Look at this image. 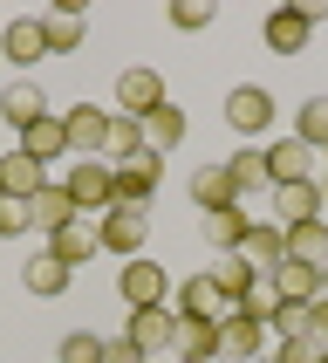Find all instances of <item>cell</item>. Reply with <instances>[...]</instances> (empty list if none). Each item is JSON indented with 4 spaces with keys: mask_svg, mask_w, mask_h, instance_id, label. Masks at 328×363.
I'll return each mask as SVG.
<instances>
[{
    "mask_svg": "<svg viewBox=\"0 0 328 363\" xmlns=\"http://www.w3.org/2000/svg\"><path fill=\"white\" fill-rule=\"evenodd\" d=\"M294 138H301L308 151H328V96H308L301 110H294Z\"/></svg>",
    "mask_w": 328,
    "mask_h": 363,
    "instance_id": "obj_32",
    "label": "cell"
},
{
    "mask_svg": "<svg viewBox=\"0 0 328 363\" xmlns=\"http://www.w3.org/2000/svg\"><path fill=\"white\" fill-rule=\"evenodd\" d=\"M253 363H274V357H253Z\"/></svg>",
    "mask_w": 328,
    "mask_h": 363,
    "instance_id": "obj_43",
    "label": "cell"
},
{
    "mask_svg": "<svg viewBox=\"0 0 328 363\" xmlns=\"http://www.w3.org/2000/svg\"><path fill=\"white\" fill-rule=\"evenodd\" d=\"M322 363H328V350H322Z\"/></svg>",
    "mask_w": 328,
    "mask_h": 363,
    "instance_id": "obj_44",
    "label": "cell"
},
{
    "mask_svg": "<svg viewBox=\"0 0 328 363\" xmlns=\"http://www.w3.org/2000/svg\"><path fill=\"white\" fill-rule=\"evenodd\" d=\"M260 35L274 55H308V41H315V21L301 14V7H274V14L260 21Z\"/></svg>",
    "mask_w": 328,
    "mask_h": 363,
    "instance_id": "obj_8",
    "label": "cell"
},
{
    "mask_svg": "<svg viewBox=\"0 0 328 363\" xmlns=\"http://www.w3.org/2000/svg\"><path fill=\"white\" fill-rule=\"evenodd\" d=\"M164 103H171V96H164V76H158V69H123V76H117V110H123V117H151V110H164Z\"/></svg>",
    "mask_w": 328,
    "mask_h": 363,
    "instance_id": "obj_4",
    "label": "cell"
},
{
    "mask_svg": "<svg viewBox=\"0 0 328 363\" xmlns=\"http://www.w3.org/2000/svg\"><path fill=\"white\" fill-rule=\"evenodd\" d=\"M192 206H199V213L240 206V192H233V172H226V158H212V164H199V172H192Z\"/></svg>",
    "mask_w": 328,
    "mask_h": 363,
    "instance_id": "obj_14",
    "label": "cell"
},
{
    "mask_svg": "<svg viewBox=\"0 0 328 363\" xmlns=\"http://www.w3.org/2000/svg\"><path fill=\"white\" fill-rule=\"evenodd\" d=\"M117 288H123V302H130V308H158L171 281H164V267H158V261H144V254H137V261H123Z\"/></svg>",
    "mask_w": 328,
    "mask_h": 363,
    "instance_id": "obj_12",
    "label": "cell"
},
{
    "mask_svg": "<svg viewBox=\"0 0 328 363\" xmlns=\"http://www.w3.org/2000/svg\"><path fill=\"white\" fill-rule=\"evenodd\" d=\"M287 261H301V267H328V220L287 226Z\"/></svg>",
    "mask_w": 328,
    "mask_h": 363,
    "instance_id": "obj_27",
    "label": "cell"
},
{
    "mask_svg": "<svg viewBox=\"0 0 328 363\" xmlns=\"http://www.w3.org/2000/svg\"><path fill=\"white\" fill-rule=\"evenodd\" d=\"M178 144H184V110H178V103H164V110L144 117V151L164 158V151H178Z\"/></svg>",
    "mask_w": 328,
    "mask_h": 363,
    "instance_id": "obj_26",
    "label": "cell"
},
{
    "mask_svg": "<svg viewBox=\"0 0 328 363\" xmlns=\"http://www.w3.org/2000/svg\"><path fill=\"white\" fill-rule=\"evenodd\" d=\"M240 261H246V267H260V274H274V267L287 261V226H281V220H246Z\"/></svg>",
    "mask_w": 328,
    "mask_h": 363,
    "instance_id": "obj_6",
    "label": "cell"
},
{
    "mask_svg": "<svg viewBox=\"0 0 328 363\" xmlns=\"http://www.w3.org/2000/svg\"><path fill=\"white\" fill-rule=\"evenodd\" d=\"M219 357H240V363L266 357V323H253L246 308H226L219 315Z\"/></svg>",
    "mask_w": 328,
    "mask_h": 363,
    "instance_id": "obj_7",
    "label": "cell"
},
{
    "mask_svg": "<svg viewBox=\"0 0 328 363\" xmlns=\"http://www.w3.org/2000/svg\"><path fill=\"white\" fill-rule=\"evenodd\" d=\"M14 233H28V199H7L0 192V240H14Z\"/></svg>",
    "mask_w": 328,
    "mask_h": 363,
    "instance_id": "obj_37",
    "label": "cell"
},
{
    "mask_svg": "<svg viewBox=\"0 0 328 363\" xmlns=\"http://www.w3.org/2000/svg\"><path fill=\"white\" fill-rule=\"evenodd\" d=\"M158 172H164L158 151H137L130 164H117V206H151V192H158Z\"/></svg>",
    "mask_w": 328,
    "mask_h": 363,
    "instance_id": "obj_11",
    "label": "cell"
},
{
    "mask_svg": "<svg viewBox=\"0 0 328 363\" xmlns=\"http://www.w3.org/2000/svg\"><path fill=\"white\" fill-rule=\"evenodd\" d=\"M48 247H55L69 267H82V261H96V254H102V233H96V220H69Z\"/></svg>",
    "mask_w": 328,
    "mask_h": 363,
    "instance_id": "obj_24",
    "label": "cell"
},
{
    "mask_svg": "<svg viewBox=\"0 0 328 363\" xmlns=\"http://www.w3.org/2000/svg\"><path fill=\"white\" fill-rule=\"evenodd\" d=\"M41 185H48V172H41L28 151H0V192H7V199H35Z\"/></svg>",
    "mask_w": 328,
    "mask_h": 363,
    "instance_id": "obj_16",
    "label": "cell"
},
{
    "mask_svg": "<svg viewBox=\"0 0 328 363\" xmlns=\"http://www.w3.org/2000/svg\"><path fill=\"white\" fill-rule=\"evenodd\" d=\"M62 192L76 199V213H110L117 206V164H102V158H89V164H69V179H62Z\"/></svg>",
    "mask_w": 328,
    "mask_h": 363,
    "instance_id": "obj_1",
    "label": "cell"
},
{
    "mask_svg": "<svg viewBox=\"0 0 328 363\" xmlns=\"http://www.w3.org/2000/svg\"><path fill=\"white\" fill-rule=\"evenodd\" d=\"M226 172H233V192H240V199L274 185V179H266V151H260V144H240V151L226 158Z\"/></svg>",
    "mask_w": 328,
    "mask_h": 363,
    "instance_id": "obj_28",
    "label": "cell"
},
{
    "mask_svg": "<svg viewBox=\"0 0 328 363\" xmlns=\"http://www.w3.org/2000/svg\"><path fill=\"white\" fill-rule=\"evenodd\" d=\"M322 295H328V267H322Z\"/></svg>",
    "mask_w": 328,
    "mask_h": 363,
    "instance_id": "obj_41",
    "label": "cell"
},
{
    "mask_svg": "<svg viewBox=\"0 0 328 363\" xmlns=\"http://www.w3.org/2000/svg\"><path fill=\"white\" fill-rule=\"evenodd\" d=\"M0 55L20 62V69H35L41 55H48V35H41V14L35 21H7V35H0Z\"/></svg>",
    "mask_w": 328,
    "mask_h": 363,
    "instance_id": "obj_20",
    "label": "cell"
},
{
    "mask_svg": "<svg viewBox=\"0 0 328 363\" xmlns=\"http://www.w3.org/2000/svg\"><path fill=\"white\" fill-rule=\"evenodd\" d=\"M82 28H89V21H82L76 7H48V14H41V35H48V55H76V48H82Z\"/></svg>",
    "mask_w": 328,
    "mask_h": 363,
    "instance_id": "obj_25",
    "label": "cell"
},
{
    "mask_svg": "<svg viewBox=\"0 0 328 363\" xmlns=\"http://www.w3.org/2000/svg\"><path fill=\"white\" fill-rule=\"evenodd\" d=\"M171 28H184V35L212 28V0H171Z\"/></svg>",
    "mask_w": 328,
    "mask_h": 363,
    "instance_id": "obj_35",
    "label": "cell"
},
{
    "mask_svg": "<svg viewBox=\"0 0 328 363\" xmlns=\"http://www.w3.org/2000/svg\"><path fill=\"white\" fill-rule=\"evenodd\" d=\"M308 172H315V151H308L301 138H281L274 151H266V179L274 185H301Z\"/></svg>",
    "mask_w": 328,
    "mask_h": 363,
    "instance_id": "obj_21",
    "label": "cell"
},
{
    "mask_svg": "<svg viewBox=\"0 0 328 363\" xmlns=\"http://www.w3.org/2000/svg\"><path fill=\"white\" fill-rule=\"evenodd\" d=\"M96 233H102V254H123V261H137L144 240H151V206H110V213L96 220Z\"/></svg>",
    "mask_w": 328,
    "mask_h": 363,
    "instance_id": "obj_2",
    "label": "cell"
},
{
    "mask_svg": "<svg viewBox=\"0 0 328 363\" xmlns=\"http://www.w3.org/2000/svg\"><path fill=\"white\" fill-rule=\"evenodd\" d=\"M274 288H281V302H315V295H322V267L281 261V267H274Z\"/></svg>",
    "mask_w": 328,
    "mask_h": 363,
    "instance_id": "obj_31",
    "label": "cell"
},
{
    "mask_svg": "<svg viewBox=\"0 0 328 363\" xmlns=\"http://www.w3.org/2000/svg\"><path fill=\"white\" fill-rule=\"evenodd\" d=\"M274 363H322V350L308 336H287V343H274Z\"/></svg>",
    "mask_w": 328,
    "mask_h": 363,
    "instance_id": "obj_38",
    "label": "cell"
},
{
    "mask_svg": "<svg viewBox=\"0 0 328 363\" xmlns=\"http://www.w3.org/2000/svg\"><path fill=\"white\" fill-rule=\"evenodd\" d=\"M102 130H110V110H96V103L62 110V138H69V151H82V158H102Z\"/></svg>",
    "mask_w": 328,
    "mask_h": 363,
    "instance_id": "obj_9",
    "label": "cell"
},
{
    "mask_svg": "<svg viewBox=\"0 0 328 363\" xmlns=\"http://www.w3.org/2000/svg\"><path fill=\"white\" fill-rule=\"evenodd\" d=\"M184 315V323H219L226 315V302H219V288H212V274H192V281L178 288V302H171Z\"/></svg>",
    "mask_w": 328,
    "mask_h": 363,
    "instance_id": "obj_19",
    "label": "cell"
},
{
    "mask_svg": "<svg viewBox=\"0 0 328 363\" xmlns=\"http://www.w3.org/2000/svg\"><path fill=\"white\" fill-rule=\"evenodd\" d=\"M102 363H151L130 336H102Z\"/></svg>",
    "mask_w": 328,
    "mask_h": 363,
    "instance_id": "obj_40",
    "label": "cell"
},
{
    "mask_svg": "<svg viewBox=\"0 0 328 363\" xmlns=\"http://www.w3.org/2000/svg\"><path fill=\"white\" fill-rule=\"evenodd\" d=\"M69 220H82V213H76V199H69V192H62V185L48 179V185L35 192V199H28V226H41V233L55 240V233H62Z\"/></svg>",
    "mask_w": 328,
    "mask_h": 363,
    "instance_id": "obj_13",
    "label": "cell"
},
{
    "mask_svg": "<svg viewBox=\"0 0 328 363\" xmlns=\"http://www.w3.org/2000/svg\"><path fill=\"white\" fill-rule=\"evenodd\" d=\"M322 199H328V179H322Z\"/></svg>",
    "mask_w": 328,
    "mask_h": 363,
    "instance_id": "obj_42",
    "label": "cell"
},
{
    "mask_svg": "<svg viewBox=\"0 0 328 363\" xmlns=\"http://www.w3.org/2000/svg\"><path fill=\"white\" fill-rule=\"evenodd\" d=\"M0 117L14 123V130H28V123H41L48 117V96H41V82H7V89H0Z\"/></svg>",
    "mask_w": 328,
    "mask_h": 363,
    "instance_id": "obj_15",
    "label": "cell"
},
{
    "mask_svg": "<svg viewBox=\"0 0 328 363\" xmlns=\"http://www.w3.org/2000/svg\"><path fill=\"white\" fill-rule=\"evenodd\" d=\"M246 315L253 323H274V308H281V288H274V274H253V288H246Z\"/></svg>",
    "mask_w": 328,
    "mask_h": 363,
    "instance_id": "obj_33",
    "label": "cell"
},
{
    "mask_svg": "<svg viewBox=\"0 0 328 363\" xmlns=\"http://www.w3.org/2000/svg\"><path fill=\"white\" fill-rule=\"evenodd\" d=\"M20 151H28L41 172H48L55 158H69V138H62V117H55V110H48L41 123H28V130H20Z\"/></svg>",
    "mask_w": 328,
    "mask_h": 363,
    "instance_id": "obj_18",
    "label": "cell"
},
{
    "mask_svg": "<svg viewBox=\"0 0 328 363\" xmlns=\"http://www.w3.org/2000/svg\"><path fill=\"white\" fill-rule=\"evenodd\" d=\"M62 363H102V336H89V329H69V343H62Z\"/></svg>",
    "mask_w": 328,
    "mask_h": 363,
    "instance_id": "obj_36",
    "label": "cell"
},
{
    "mask_svg": "<svg viewBox=\"0 0 328 363\" xmlns=\"http://www.w3.org/2000/svg\"><path fill=\"white\" fill-rule=\"evenodd\" d=\"M178 363H219V323H184L178 315Z\"/></svg>",
    "mask_w": 328,
    "mask_h": 363,
    "instance_id": "obj_30",
    "label": "cell"
},
{
    "mask_svg": "<svg viewBox=\"0 0 328 363\" xmlns=\"http://www.w3.org/2000/svg\"><path fill=\"white\" fill-rule=\"evenodd\" d=\"M308 343L328 350V295H315V302H308Z\"/></svg>",
    "mask_w": 328,
    "mask_h": 363,
    "instance_id": "obj_39",
    "label": "cell"
},
{
    "mask_svg": "<svg viewBox=\"0 0 328 363\" xmlns=\"http://www.w3.org/2000/svg\"><path fill=\"white\" fill-rule=\"evenodd\" d=\"M266 329H274V343H287V336H308V302H281Z\"/></svg>",
    "mask_w": 328,
    "mask_h": 363,
    "instance_id": "obj_34",
    "label": "cell"
},
{
    "mask_svg": "<svg viewBox=\"0 0 328 363\" xmlns=\"http://www.w3.org/2000/svg\"><path fill=\"white\" fill-rule=\"evenodd\" d=\"M253 274H260V267H246L240 254H219V261H212V288H219V302H226V308H240V302H246V288H253Z\"/></svg>",
    "mask_w": 328,
    "mask_h": 363,
    "instance_id": "obj_29",
    "label": "cell"
},
{
    "mask_svg": "<svg viewBox=\"0 0 328 363\" xmlns=\"http://www.w3.org/2000/svg\"><path fill=\"white\" fill-rule=\"evenodd\" d=\"M226 123H233L240 138H260L266 123H274V96H266L260 82H240V89H226Z\"/></svg>",
    "mask_w": 328,
    "mask_h": 363,
    "instance_id": "obj_5",
    "label": "cell"
},
{
    "mask_svg": "<svg viewBox=\"0 0 328 363\" xmlns=\"http://www.w3.org/2000/svg\"><path fill=\"white\" fill-rule=\"evenodd\" d=\"M144 151V123L123 117V110H110V130H102V164H130Z\"/></svg>",
    "mask_w": 328,
    "mask_h": 363,
    "instance_id": "obj_23",
    "label": "cell"
},
{
    "mask_svg": "<svg viewBox=\"0 0 328 363\" xmlns=\"http://www.w3.org/2000/svg\"><path fill=\"white\" fill-rule=\"evenodd\" d=\"M69 274H76V267L62 261L55 247H41L35 261L20 267V281H28V295H41V302H48V295H62V288H69Z\"/></svg>",
    "mask_w": 328,
    "mask_h": 363,
    "instance_id": "obj_17",
    "label": "cell"
},
{
    "mask_svg": "<svg viewBox=\"0 0 328 363\" xmlns=\"http://www.w3.org/2000/svg\"><path fill=\"white\" fill-rule=\"evenodd\" d=\"M144 357H158V350H178V308L158 302V308H130V329H123Z\"/></svg>",
    "mask_w": 328,
    "mask_h": 363,
    "instance_id": "obj_3",
    "label": "cell"
},
{
    "mask_svg": "<svg viewBox=\"0 0 328 363\" xmlns=\"http://www.w3.org/2000/svg\"><path fill=\"white\" fill-rule=\"evenodd\" d=\"M199 240L212 247V254H240V240H246V213H240V206L205 213V220H199Z\"/></svg>",
    "mask_w": 328,
    "mask_h": 363,
    "instance_id": "obj_22",
    "label": "cell"
},
{
    "mask_svg": "<svg viewBox=\"0 0 328 363\" xmlns=\"http://www.w3.org/2000/svg\"><path fill=\"white\" fill-rule=\"evenodd\" d=\"M328 199H322V185L301 179V185H274V220L281 226H308V220H322Z\"/></svg>",
    "mask_w": 328,
    "mask_h": 363,
    "instance_id": "obj_10",
    "label": "cell"
}]
</instances>
